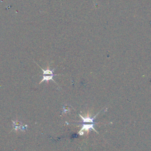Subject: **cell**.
Instances as JSON below:
<instances>
[{
	"instance_id": "obj_1",
	"label": "cell",
	"mask_w": 151,
	"mask_h": 151,
	"mask_svg": "<svg viewBox=\"0 0 151 151\" xmlns=\"http://www.w3.org/2000/svg\"><path fill=\"white\" fill-rule=\"evenodd\" d=\"M40 68H41V70L42 71V80H41L40 84H41L42 82L43 81H48L50 80H52L55 83L57 84V83L54 81V80L53 79V77L55 76H58V75H61V74H55L54 73V70H55V68H54L52 70H51L49 68V67H48L46 70H44L43 68H42L38 64H37Z\"/></svg>"
},
{
	"instance_id": "obj_2",
	"label": "cell",
	"mask_w": 151,
	"mask_h": 151,
	"mask_svg": "<svg viewBox=\"0 0 151 151\" xmlns=\"http://www.w3.org/2000/svg\"><path fill=\"white\" fill-rule=\"evenodd\" d=\"M94 123H90V124H83L82 127L81 129V130L78 132V134L80 135H83L84 134V132H89V130L90 129H93V130H94L96 132V133H99L94 128Z\"/></svg>"
},
{
	"instance_id": "obj_3",
	"label": "cell",
	"mask_w": 151,
	"mask_h": 151,
	"mask_svg": "<svg viewBox=\"0 0 151 151\" xmlns=\"http://www.w3.org/2000/svg\"><path fill=\"white\" fill-rule=\"evenodd\" d=\"M99 112L97 114H96L93 117H90L89 116H87L86 117H83L82 116L81 114H79V116H80L81 120H82V122L83 123H94V120L95 119V117L97 116V115L99 114V113H100Z\"/></svg>"
}]
</instances>
